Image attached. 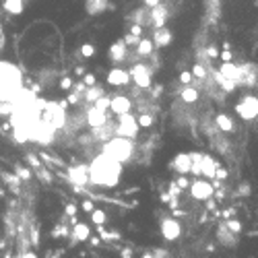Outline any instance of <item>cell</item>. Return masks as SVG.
Here are the masks:
<instances>
[{
	"label": "cell",
	"instance_id": "25",
	"mask_svg": "<svg viewBox=\"0 0 258 258\" xmlns=\"http://www.w3.org/2000/svg\"><path fill=\"white\" fill-rule=\"evenodd\" d=\"M165 23H167V9L159 3L157 7L151 9V25L159 27V25H165Z\"/></svg>",
	"mask_w": 258,
	"mask_h": 258
},
{
	"label": "cell",
	"instance_id": "32",
	"mask_svg": "<svg viewBox=\"0 0 258 258\" xmlns=\"http://www.w3.org/2000/svg\"><path fill=\"white\" fill-rule=\"evenodd\" d=\"M91 105H95L97 107V110H101V112H110V95H101V97H97Z\"/></svg>",
	"mask_w": 258,
	"mask_h": 258
},
{
	"label": "cell",
	"instance_id": "58",
	"mask_svg": "<svg viewBox=\"0 0 258 258\" xmlns=\"http://www.w3.org/2000/svg\"><path fill=\"white\" fill-rule=\"evenodd\" d=\"M7 258H11V256H7Z\"/></svg>",
	"mask_w": 258,
	"mask_h": 258
},
{
	"label": "cell",
	"instance_id": "51",
	"mask_svg": "<svg viewBox=\"0 0 258 258\" xmlns=\"http://www.w3.org/2000/svg\"><path fill=\"white\" fill-rule=\"evenodd\" d=\"M151 254H153V258H165V256H167L165 250H155V252H151Z\"/></svg>",
	"mask_w": 258,
	"mask_h": 258
},
{
	"label": "cell",
	"instance_id": "15",
	"mask_svg": "<svg viewBox=\"0 0 258 258\" xmlns=\"http://www.w3.org/2000/svg\"><path fill=\"white\" fill-rule=\"evenodd\" d=\"M190 165H192L190 153H178L174 159H171V163H169V167L174 169L178 176H188L190 174Z\"/></svg>",
	"mask_w": 258,
	"mask_h": 258
},
{
	"label": "cell",
	"instance_id": "47",
	"mask_svg": "<svg viewBox=\"0 0 258 258\" xmlns=\"http://www.w3.org/2000/svg\"><path fill=\"white\" fill-rule=\"evenodd\" d=\"M141 3H143L147 9H153V7H157V5L161 3V0H141Z\"/></svg>",
	"mask_w": 258,
	"mask_h": 258
},
{
	"label": "cell",
	"instance_id": "27",
	"mask_svg": "<svg viewBox=\"0 0 258 258\" xmlns=\"http://www.w3.org/2000/svg\"><path fill=\"white\" fill-rule=\"evenodd\" d=\"M105 91H103V87H101V85L99 83H95V85H89V87H85V93H83V99L85 101H87L89 105L97 99V97H101Z\"/></svg>",
	"mask_w": 258,
	"mask_h": 258
},
{
	"label": "cell",
	"instance_id": "49",
	"mask_svg": "<svg viewBox=\"0 0 258 258\" xmlns=\"http://www.w3.org/2000/svg\"><path fill=\"white\" fill-rule=\"evenodd\" d=\"M64 211H67V215H71V217H73V215H77V205H67V209H64Z\"/></svg>",
	"mask_w": 258,
	"mask_h": 258
},
{
	"label": "cell",
	"instance_id": "7",
	"mask_svg": "<svg viewBox=\"0 0 258 258\" xmlns=\"http://www.w3.org/2000/svg\"><path fill=\"white\" fill-rule=\"evenodd\" d=\"M128 75H131V81L137 85L139 89H151L153 85V69L149 67V64L145 62H137L131 67V71H128Z\"/></svg>",
	"mask_w": 258,
	"mask_h": 258
},
{
	"label": "cell",
	"instance_id": "22",
	"mask_svg": "<svg viewBox=\"0 0 258 258\" xmlns=\"http://www.w3.org/2000/svg\"><path fill=\"white\" fill-rule=\"evenodd\" d=\"M133 23L141 25L143 29H145V27H151V9H147L145 5H143L141 9H137V11L133 13Z\"/></svg>",
	"mask_w": 258,
	"mask_h": 258
},
{
	"label": "cell",
	"instance_id": "44",
	"mask_svg": "<svg viewBox=\"0 0 258 258\" xmlns=\"http://www.w3.org/2000/svg\"><path fill=\"white\" fill-rule=\"evenodd\" d=\"M37 174H39V178L44 180V182H52V176L48 174V171H46L44 167H39V169H37Z\"/></svg>",
	"mask_w": 258,
	"mask_h": 258
},
{
	"label": "cell",
	"instance_id": "23",
	"mask_svg": "<svg viewBox=\"0 0 258 258\" xmlns=\"http://www.w3.org/2000/svg\"><path fill=\"white\" fill-rule=\"evenodd\" d=\"M89 235H91V227L87 223H75V227H73V244L71 246H75V242H87Z\"/></svg>",
	"mask_w": 258,
	"mask_h": 258
},
{
	"label": "cell",
	"instance_id": "40",
	"mask_svg": "<svg viewBox=\"0 0 258 258\" xmlns=\"http://www.w3.org/2000/svg\"><path fill=\"white\" fill-rule=\"evenodd\" d=\"M192 81H195V77H192L190 71H182V73H180V83H182V85H190Z\"/></svg>",
	"mask_w": 258,
	"mask_h": 258
},
{
	"label": "cell",
	"instance_id": "26",
	"mask_svg": "<svg viewBox=\"0 0 258 258\" xmlns=\"http://www.w3.org/2000/svg\"><path fill=\"white\" fill-rule=\"evenodd\" d=\"M3 9L9 13V15H23L25 11V0H3Z\"/></svg>",
	"mask_w": 258,
	"mask_h": 258
},
{
	"label": "cell",
	"instance_id": "3",
	"mask_svg": "<svg viewBox=\"0 0 258 258\" xmlns=\"http://www.w3.org/2000/svg\"><path fill=\"white\" fill-rule=\"evenodd\" d=\"M101 145H103L101 147V153L110 155L112 159L120 161L122 165H126L128 161L135 157V149L137 147H135V141L133 139H124V137L114 135V137H110L107 141H103Z\"/></svg>",
	"mask_w": 258,
	"mask_h": 258
},
{
	"label": "cell",
	"instance_id": "45",
	"mask_svg": "<svg viewBox=\"0 0 258 258\" xmlns=\"http://www.w3.org/2000/svg\"><path fill=\"white\" fill-rule=\"evenodd\" d=\"M188 184H190V182H188V178L180 176V178H178V184H176V186H178L180 190H186V188H188Z\"/></svg>",
	"mask_w": 258,
	"mask_h": 258
},
{
	"label": "cell",
	"instance_id": "33",
	"mask_svg": "<svg viewBox=\"0 0 258 258\" xmlns=\"http://www.w3.org/2000/svg\"><path fill=\"white\" fill-rule=\"evenodd\" d=\"M15 176L19 178V180H31V169L29 167H23V165H17L15 167Z\"/></svg>",
	"mask_w": 258,
	"mask_h": 258
},
{
	"label": "cell",
	"instance_id": "53",
	"mask_svg": "<svg viewBox=\"0 0 258 258\" xmlns=\"http://www.w3.org/2000/svg\"><path fill=\"white\" fill-rule=\"evenodd\" d=\"M21 256H23V258H37V254H35V252H23Z\"/></svg>",
	"mask_w": 258,
	"mask_h": 258
},
{
	"label": "cell",
	"instance_id": "31",
	"mask_svg": "<svg viewBox=\"0 0 258 258\" xmlns=\"http://www.w3.org/2000/svg\"><path fill=\"white\" fill-rule=\"evenodd\" d=\"M137 122H139L141 128H151V126L155 124V116L149 114V112H143V114L137 118Z\"/></svg>",
	"mask_w": 258,
	"mask_h": 258
},
{
	"label": "cell",
	"instance_id": "30",
	"mask_svg": "<svg viewBox=\"0 0 258 258\" xmlns=\"http://www.w3.org/2000/svg\"><path fill=\"white\" fill-rule=\"evenodd\" d=\"M89 215H91V223H93V225H97V227H99V225H105L107 215H105L103 209H93Z\"/></svg>",
	"mask_w": 258,
	"mask_h": 258
},
{
	"label": "cell",
	"instance_id": "24",
	"mask_svg": "<svg viewBox=\"0 0 258 258\" xmlns=\"http://www.w3.org/2000/svg\"><path fill=\"white\" fill-rule=\"evenodd\" d=\"M135 52H137V56H141V58L153 56V52H155V46H153L151 37H141V39H139V44L135 46Z\"/></svg>",
	"mask_w": 258,
	"mask_h": 258
},
{
	"label": "cell",
	"instance_id": "8",
	"mask_svg": "<svg viewBox=\"0 0 258 258\" xmlns=\"http://www.w3.org/2000/svg\"><path fill=\"white\" fill-rule=\"evenodd\" d=\"M233 112L246 122L254 120L258 116V97L256 95H242L238 99V103L233 105Z\"/></svg>",
	"mask_w": 258,
	"mask_h": 258
},
{
	"label": "cell",
	"instance_id": "46",
	"mask_svg": "<svg viewBox=\"0 0 258 258\" xmlns=\"http://www.w3.org/2000/svg\"><path fill=\"white\" fill-rule=\"evenodd\" d=\"M207 54H209V58H219V50L215 48V46H209L207 48Z\"/></svg>",
	"mask_w": 258,
	"mask_h": 258
},
{
	"label": "cell",
	"instance_id": "52",
	"mask_svg": "<svg viewBox=\"0 0 258 258\" xmlns=\"http://www.w3.org/2000/svg\"><path fill=\"white\" fill-rule=\"evenodd\" d=\"M219 58H221L223 62H229V60H231V54L227 52V48H225V52H223V54H219Z\"/></svg>",
	"mask_w": 258,
	"mask_h": 258
},
{
	"label": "cell",
	"instance_id": "42",
	"mask_svg": "<svg viewBox=\"0 0 258 258\" xmlns=\"http://www.w3.org/2000/svg\"><path fill=\"white\" fill-rule=\"evenodd\" d=\"M27 161H29V165H31V167H35V169H39V167H41L39 157H37V155H33V153H29V155H27Z\"/></svg>",
	"mask_w": 258,
	"mask_h": 258
},
{
	"label": "cell",
	"instance_id": "34",
	"mask_svg": "<svg viewBox=\"0 0 258 258\" xmlns=\"http://www.w3.org/2000/svg\"><path fill=\"white\" fill-rule=\"evenodd\" d=\"M223 223L227 225V229H229V231H233V233H238V235L242 233V223H240L238 219H231V217H227V221H223Z\"/></svg>",
	"mask_w": 258,
	"mask_h": 258
},
{
	"label": "cell",
	"instance_id": "29",
	"mask_svg": "<svg viewBox=\"0 0 258 258\" xmlns=\"http://www.w3.org/2000/svg\"><path fill=\"white\" fill-rule=\"evenodd\" d=\"M190 73H192V77L199 79V81H205V79L209 77V71H207V64H205V62H197L195 67H192Z\"/></svg>",
	"mask_w": 258,
	"mask_h": 258
},
{
	"label": "cell",
	"instance_id": "1",
	"mask_svg": "<svg viewBox=\"0 0 258 258\" xmlns=\"http://www.w3.org/2000/svg\"><path fill=\"white\" fill-rule=\"evenodd\" d=\"M122 174H124V165L101 151L93 155L89 163V184L97 188H116L122 180Z\"/></svg>",
	"mask_w": 258,
	"mask_h": 258
},
{
	"label": "cell",
	"instance_id": "56",
	"mask_svg": "<svg viewBox=\"0 0 258 258\" xmlns=\"http://www.w3.org/2000/svg\"><path fill=\"white\" fill-rule=\"evenodd\" d=\"M143 258H153V254H151V252H147V254H145Z\"/></svg>",
	"mask_w": 258,
	"mask_h": 258
},
{
	"label": "cell",
	"instance_id": "19",
	"mask_svg": "<svg viewBox=\"0 0 258 258\" xmlns=\"http://www.w3.org/2000/svg\"><path fill=\"white\" fill-rule=\"evenodd\" d=\"M126 56H128V46L124 44V39L114 41V44L110 46V50H107V58H110V62H114V64L124 62Z\"/></svg>",
	"mask_w": 258,
	"mask_h": 258
},
{
	"label": "cell",
	"instance_id": "55",
	"mask_svg": "<svg viewBox=\"0 0 258 258\" xmlns=\"http://www.w3.org/2000/svg\"><path fill=\"white\" fill-rule=\"evenodd\" d=\"M89 238H91V235H89ZM91 244H93V246H99V240H97V238H91Z\"/></svg>",
	"mask_w": 258,
	"mask_h": 258
},
{
	"label": "cell",
	"instance_id": "4",
	"mask_svg": "<svg viewBox=\"0 0 258 258\" xmlns=\"http://www.w3.org/2000/svg\"><path fill=\"white\" fill-rule=\"evenodd\" d=\"M41 118H44L54 131H62L69 122V114H67V101L56 103V101H46L44 112H41Z\"/></svg>",
	"mask_w": 258,
	"mask_h": 258
},
{
	"label": "cell",
	"instance_id": "6",
	"mask_svg": "<svg viewBox=\"0 0 258 258\" xmlns=\"http://www.w3.org/2000/svg\"><path fill=\"white\" fill-rule=\"evenodd\" d=\"M56 133H58V131H54V128H52L44 118H37V120L33 122V126L29 128V141L48 147V145L54 143Z\"/></svg>",
	"mask_w": 258,
	"mask_h": 258
},
{
	"label": "cell",
	"instance_id": "10",
	"mask_svg": "<svg viewBox=\"0 0 258 258\" xmlns=\"http://www.w3.org/2000/svg\"><path fill=\"white\" fill-rule=\"evenodd\" d=\"M67 176H69V182L73 186H77V188L87 186L89 184V165H85V163H73L67 169Z\"/></svg>",
	"mask_w": 258,
	"mask_h": 258
},
{
	"label": "cell",
	"instance_id": "57",
	"mask_svg": "<svg viewBox=\"0 0 258 258\" xmlns=\"http://www.w3.org/2000/svg\"><path fill=\"white\" fill-rule=\"evenodd\" d=\"M11 258H13V256H11ZM15 258H23V256H21V254H19V256H15Z\"/></svg>",
	"mask_w": 258,
	"mask_h": 258
},
{
	"label": "cell",
	"instance_id": "41",
	"mask_svg": "<svg viewBox=\"0 0 258 258\" xmlns=\"http://www.w3.org/2000/svg\"><path fill=\"white\" fill-rule=\"evenodd\" d=\"M83 85H85V87H89V85H95L97 83V77L95 75H91V73H87V75H83Z\"/></svg>",
	"mask_w": 258,
	"mask_h": 258
},
{
	"label": "cell",
	"instance_id": "39",
	"mask_svg": "<svg viewBox=\"0 0 258 258\" xmlns=\"http://www.w3.org/2000/svg\"><path fill=\"white\" fill-rule=\"evenodd\" d=\"M73 85H75V81H73L71 77H62V79H60V89H62V91H71Z\"/></svg>",
	"mask_w": 258,
	"mask_h": 258
},
{
	"label": "cell",
	"instance_id": "12",
	"mask_svg": "<svg viewBox=\"0 0 258 258\" xmlns=\"http://www.w3.org/2000/svg\"><path fill=\"white\" fill-rule=\"evenodd\" d=\"M151 41H153V46H155V48L163 50V48L171 46V41H174V33H171V29H169L167 25H159V27L153 29V33H151Z\"/></svg>",
	"mask_w": 258,
	"mask_h": 258
},
{
	"label": "cell",
	"instance_id": "28",
	"mask_svg": "<svg viewBox=\"0 0 258 258\" xmlns=\"http://www.w3.org/2000/svg\"><path fill=\"white\" fill-rule=\"evenodd\" d=\"M199 97H201L199 89H197V87H192V85H184V89L180 91V99H182L184 103H197Z\"/></svg>",
	"mask_w": 258,
	"mask_h": 258
},
{
	"label": "cell",
	"instance_id": "43",
	"mask_svg": "<svg viewBox=\"0 0 258 258\" xmlns=\"http://www.w3.org/2000/svg\"><path fill=\"white\" fill-rule=\"evenodd\" d=\"M81 209H83L85 213H91V211L95 209V205H93V201H89V199H87V201H83V205H81Z\"/></svg>",
	"mask_w": 258,
	"mask_h": 258
},
{
	"label": "cell",
	"instance_id": "54",
	"mask_svg": "<svg viewBox=\"0 0 258 258\" xmlns=\"http://www.w3.org/2000/svg\"><path fill=\"white\" fill-rule=\"evenodd\" d=\"M75 73H77L79 77H83V75H85V69H83V67H77V71H75Z\"/></svg>",
	"mask_w": 258,
	"mask_h": 258
},
{
	"label": "cell",
	"instance_id": "20",
	"mask_svg": "<svg viewBox=\"0 0 258 258\" xmlns=\"http://www.w3.org/2000/svg\"><path fill=\"white\" fill-rule=\"evenodd\" d=\"M83 9L89 17H99L110 9V0H85Z\"/></svg>",
	"mask_w": 258,
	"mask_h": 258
},
{
	"label": "cell",
	"instance_id": "37",
	"mask_svg": "<svg viewBox=\"0 0 258 258\" xmlns=\"http://www.w3.org/2000/svg\"><path fill=\"white\" fill-rule=\"evenodd\" d=\"M81 56H83V58L95 56V46H93V44H83V46H81Z\"/></svg>",
	"mask_w": 258,
	"mask_h": 258
},
{
	"label": "cell",
	"instance_id": "5",
	"mask_svg": "<svg viewBox=\"0 0 258 258\" xmlns=\"http://www.w3.org/2000/svg\"><path fill=\"white\" fill-rule=\"evenodd\" d=\"M116 124H114V135L118 137H124V139H133L137 141L139 133H141V126L137 122V116L131 114V112H126V114H120L116 116Z\"/></svg>",
	"mask_w": 258,
	"mask_h": 258
},
{
	"label": "cell",
	"instance_id": "2",
	"mask_svg": "<svg viewBox=\"0 0 258 258\" xmlns=\"http://www.w3.org/2000/svg\"><path fill=\"white\" fill-rule=\"evenodd\" d=\"M23 87V71L9 60H0V101H13Z\"/></svg>",
	"mask_w": 258,
	"mask_h": 258
},
{
	"label": "cell",
	"instance_id": "18",
	"mask_svg": "<svg viewBox=\"0 0 258 258\" xmlns=\"http://www.w3.org/2000/svg\"><path fill=\"white\" fill-rule=\"evenodd\" d=\"M107 114H110V112H101V110H97L95 105H89L87 114H85V124H87L89 128H97L103 122H107Z\"/></svg>",
	"mask_w": 258,
	"mask_h": 258
},
{
	"label": "cell",
	"instance_id": "16",
	"mask_svg": "<svg viewBox=\"0 0 258 258\" xmlns=\"http://www.w3.org/2000/svg\"><path fill=\"white\" fill-rule=\"evenodd\" d=\"M215 235H217V242L221 246H225V248H235V246H238V233L229 231L225 223L217 225V233H215Z\"/></svg>",
	"mask_w": 258,
	"mask_h": 258
},
{
	"label": "cell",
	"instance_id": "9",
	"mask_svg": "<svg viewBox=\"0 0 258 258\" xmlns=\"http://www.w3.org/2000/svg\"><path fill=\"white\" fill-rule=\"evenodd\" d=\"M188 186H190V197L195 199V201H199V203H205V201H209V199L215 197V184L211 180L199 178V180H195V182L188 184Z\"/></svg>",
	"mask_w": 258,
	"mask_h": 258
},
{
	"label": "cell",
	"instance_id": "36",
	"mask_svg": "<svg viewBox=\"0 0 258 258\" xmlns=\"http://www.w3.org/2000/svg\"><path fill=\"white\" fill-rule=\"evenodd\" d=\"M122 39H124V44H126L128 48H135V46L139 44V39H141V37H139V35H135V33H131V31H128V33H126V35H124Z\"/></svg>",
	"mask_w": 258,
	"mask_h": 258
},
{
	"label": "cell",
	"instance_id": "21",
	"mask_svg": "<svg viewBox=\"0 0 258 258\" xmlns=\"http://www.w3.org/2000/svg\"><path fill=\"white\" fill-rule=\"evenodd\" d=\"M215 126H217V131H219V133H225V135H229V133L235 131V122H233V118H231L229 114H225V112H221V114L215 116Z\"/></svg>",
	"mask_w": 258,
	"mask_h": 258
},
{
	"label": "cell",
	"instance_id": "11",
	"mask_svg": "<svg viewBox=\"0 0 258 258\" xmlns=\"http://www.w3.org/2000/svg\"><path fill=\"white\" fill-rule=\"evenodd\" d=\"M159 229H161V235L165 242H176L182 235V225L176 217H163L159 223Z\"/></svg>",
	"mask_w": 258,
	"mask_h": 258
},
{
	"label": "cell",
	"instance_id": "13",
	"mask_svg": "<svg viewBox=\"0 0 258 258\" xmlns=\"http://www.w3.org/2000/svg\"><path fill=\"white\" fill-rule=\"evenodd\" d=\"M133 110V99L128 95H110V114L120 116Z\"/></svg>",
	"mask_w": 258,
	"mask_h": 258
},
{
	"label": "cell",
	"instance_id": "38",
	"mask_svg": "<svg viewBox=\"0 0 258 258\" xmlns=\"http://www.w3.org/2000/svg\"><path fill=\"white\" fill-rule=\"evenodd\" d=\"M250 192H252V186H250V182H242V184H240V188H238V192H235V195H238V197H250Z\"/></svg>",
	"mask_w": 258,
	"mask_h": 258
},
{
	"label": "cell",
	"instance_id": "14",
	"mask_svg": "<svg viewBox=\"0 0 258 258\" xmlns=\"http://www.w3.org/2000/svg\"><path fill=\"white\" fill-rule=\"evenodd\" d=\"M105 81H107V85H112V87H126V85L131 83V75H128L126 69L114 67L110 73H107Z\"/></svg>",
	"mask_w": 258,
	"mask_h": 258
},
{
	"label": "cell",
	"instance_id": "50",
	"mask_svg": "<svg viewBox=\"0 0 258 258\" xmlns=\"http://www.w3.org/2000/svg\"><path fill=\"white\" fill-rule=\"evenodd\" d=\"M120 256H122V258H133V250H131V248H124V250L120 252Z\"/></svg>",
	"mask_w": 258,
	"mask_h": 258
},
{
	"label": "cell",
	"instance_id": "17",
	"mask_svg": "<svg viewBox=\"0 0 258 258\" xmlns=\"http://www.w3.org/2000/svg\"><path fill=\"white\" fill-rule=\"evenodd\" d=\"M221 163L215 161L211 155H205L201 153V159H199V178L205 176V178H213L215 176V169H217Z\"/></svg>",
	"mask_w": 258,
	"mask_h": 258
},
{
	"label": "cell",
	"instance_id": "48",
	"mask_svg": "<svg viewBox=\"0 0 258 258\" xmlns=\"http://www.w3.org/2000/svg\"><path fill=\"white\" fill-rule=\"evenodd\" d=\"M131 33H135V35L143 37V27H141V25H137V23H133V27H131Z\"/></svg>",
	"mask_w": 258,
	"mask_h": 258
},
{
	"label": "cell",
	"instance_id": "35",
	"mask_svg": "<svg viewBox=\"0 0 258 258\" xmlns=\"http://www.w3.org/2000/svg\"><path fill=\"white\" fill-rule=\"evenodd\" d=\"M13 110H15L13 101H0V116L3 118H9L13 114Z\"/></svg>",
	"mask_w": 258,
	"mask_h": 258
}]
</instances>
